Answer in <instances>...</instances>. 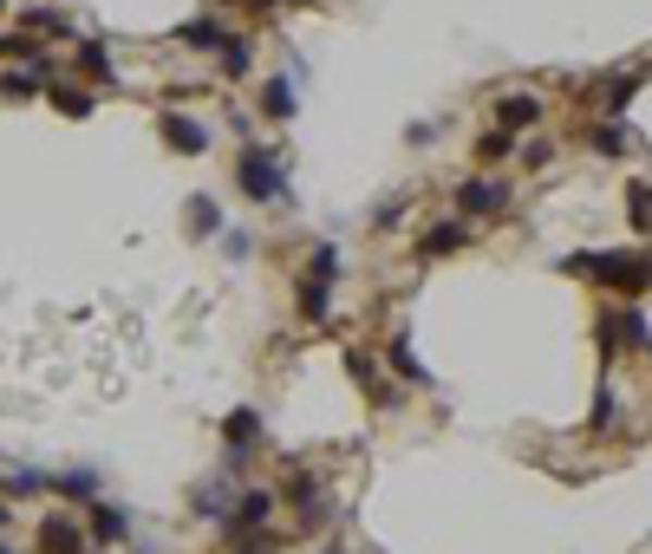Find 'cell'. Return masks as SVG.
<instances>
[{
    "instance_id": "obj_1",
    "label": "cell",
    "mask_w": 652,
    "mask_h": 554,
    "mask_svg": "<svg viewBox=\"0 0 652 554\" xmlns=\"http://www.w3.org/2000/svg\"><path fill=\"white\" fill-rule=\"evenodd\" d=\"M562 274H581V281H594V287H607V294H627V300L652 294V255H640V248H607V255H562Z\"/></svg>"
},
{
    "instance_id": "obj_2",
    "label": "cell",
    "mask_w": 652,
    "mask_h": 554,
    "mask_svg": "<svg viewBox=\"0 0 652 554\" xmlns=\"http://www.w3.org/2000/svg\"><path fill=\"white\" fill-rule=\"evenodd\" d=\"M235 176H242V196H248V202H287V176H281V157H274V150L242 144Z\"/></svg>"
},
{
    "instance_id": "obj_3",
    "label": "cell",
    "mask_w": 652,
    "mask_h": 554,
    "mask_svg": "<svg viewBox=\"0 0 652 554\" xmlns=\"http://www.w3.org/2000/svg\"><path fill=\"white\" fill-rule=\"evenodd\" d=\"M157 137L176 150V157H209V144H216V131L202 124V118H183V111H157Z\"/></svg>"
},
{
    "instance_id": "obj_4",
    "label": "cell",
    "mask_w": 652,
    "mask_h": 554,
    "mask_svg": "<svg viewBox=\"0 0 652 554\" xmlns=\"http://www.w3.org/2000/svg\"><path fill=\"white\" fill-rule=\"evenodd\" d=\"M333 281L340 274H327V268H300V281H294V307H300V320H313V327H327V313H333Z\"/></svg>"
},
{
    "instance_id": "obj_5",
    "label": "cell",
    "mask_w": 652,
    "mask_h": 554,
    "mask_svg": "<svg viewBox=\"0 0 652 554\" xmlns=\"http://www.w3.org/2000/svg\"><path fill=\"white\" fill-rule=\"evenodd\" d=\"M287 503H294V516H300L307 529H327V522H333V503H327V483H320L313 470H294V477H287Z\"/></svg>"
},
{
    "instance_id": "obj_6",
    "label": "cell",
    "mask_w": 652,
    "mask_h": 554,
    "mask_svg": "<svg viewBox=\"0 0 652 554\" xmlns=\"http://www.w3.org/2000/svg\"><path fill=\"white\" fill-rule=\"evenodd\" d=\"M274 509H281V496L274 490H242L235 496V509H229V522H222V535L235 542V535H255V529H268L274 522Z\"/></svg>"
},
{
    "instance_id": "obj_7",
    "label": "cell",
    "mask_w": 652,
    "mask_h": 554,
    "mask_svg": "<svg viewBox=\"0 0 652 554\" xmlns=\"http://www.w3.org/2000/svg\"><path fill=\"white\" fill-rule=\"evenodd\" d=\"M509 209V183L503 176H464V189H457V216L470 222V216H503Z\"/></svg>"
},
{
    "instance_id": "obj_8",
    "label": "cell",
    "mask_w": 652,
    "mask_h": 554,
    "mask_svg": "<svg viewBox=\"0 0 652 554\" xmlns=\"http://www.w3.org/2000/svg\"><path fill=\"white\" fill-rule=\"evenodd\" d=\"M222 444H229V451H222V457H229V470H242V464L255 457V444H261V411H255V405L229 411V418H222Z\"/></svg>"
},
{
    "instance_id": "obj_9",
    "label": "cell",
    "mask_w": 652,
    "mask_h": 554,
    "mask_svg": "<svg viewBox=\"0 0 652 554\" xmlns=\"http://www.w3.org/2000/svg\"><path fill=\"white\" fill-rule=\"evenodd\" d=\"M46 78H52V59L13 65V72H0V98L7 104H33V98H46Z\"/></svg>"
},
{
    "instance_id": "obj_10",
    "label": "cell",
    "mask_w": 652,
    "mask_h": 554,
    "mask_svg": "<svg viewBox=\"0 0 652 554\" xmlns=\"http://www.w3.org/2000/svg\"><path fill=\"white\" fill-rule=\"evenodd\" d=\"M346 372H353V385H359V392H372V405H379V411H392V405H398V385H392V379H379V366H372V353H366V346H346Z\"/></svg>"
},
{
    "instance_id": "obj_11",
    "label": "cell",
    "mask_w": 652,
    "mask_h": 554,
    "mask_svg": "<svg viewBox=\"0 0 652 554\" xmlns=\"http://www.w3.org/2000/svg\"><path fill=\"white\" fill-rule=\"evenodd\" d=\"M235 33H229V20L222 13H196V20H183L176 26V46H189V52H222Z\"/></svg>"
},
{
    "instance_id": "obj_12",
    "label": "cell",
    "mask_w": 652,
    "mask_h": 554,
    "mask_svg": "<svg viewBox=\"0 0 652 554\" xmlns=\"http://www.w3.org/2000/svg\"><path fill=\"white\" fill-rule=\"evenodd\" d=\"M464 242H470V222L451 216V222H431V229L418 235V255H425V261H444V255H457Z\"/></svg>"
},
{
    "instance_id": "obj_13",
    "label": "cell",
    "mask_w": 652,
    "mask_h": 554,
    "mask_svg": "<svg viewBox=\"0 0 652 554\" xmlns=\"http://www.w3.org/2000/svg\"><path fill=\"white\" fill-rule=\"evenodd\" d=\"M85 542H91V535H85L72 516H46V522H39V554H85Z\"/></svg>"
},
{
    "instance_id": "obj_14",
    "label": "cell",
    "mask_w": 652,
    "mask_h": 554,
    "mask_svg": "<svg viewBox=\"0 0 652 554\" xmlns=\"http://www.w3.org/2000/svg\"><path fill=\"white\" fill-rule=\"evenodd\" d=\"M46 104H52L59 118H91V111H98V91H78L72 78H46Z\"/></svg>"
},
{
    "instance_id": "obj_15",
    "label": "cell",
    "mask_w": 652,
    "mask_h": 554,
    "mask_svg": "<svg viewBox=\"0 0 652 554\" xmlns=\"http://www.w3.org/2000/svg\"><path fill=\"white\" fill-rule=\"evenodd\" d=\"M255 104H261V118H274V124H287V118L300 111V91H294V78H261V91H255Z\"/></svg>"
},
{
    "instance_id": "obj_16",
    "label": "cell",
    "mask_w": 652,
    "mask_h": 554,
    "mask_svg": "<svg viewBox=\"0 0 652 554\" xmlns=\"http://www.w3.org/2000/svg\"><path fill=\"white\" fill-rule=\"evenodd\" d=\"M640 85H647V65H633V72H607V91H601V111L607 118H620L633 98H640Z\"/></svg>"
},
{
    "instance_id": "obj_17",
    "label": "cell",
    "mask_w": 652,
    "mask_h": 554,
    "mask_svg": "<svg viewBox=\"0 0 652 554\" xmlns=\"http://www.w3.org/2000/svg\"><path fill=\"white\" fill-rule=\"evenodd\" d=\"M536 118H542V98H536V91H503V98H496V124H503V131H529Z\"/></svg>"
},
{
    "instance_id": "obj_18",
    "label": "cell",
    "mask_w": 652,
    "mask_h": 554,
    "mask_svg": "<svg viewBox=\"0 0 652 554\" xmlns=\"http://www.w3.org/2000/svg\"><path fill=\"white\" fill-rule=\"evenodd\" d=\"M385 366H392V379H398V385H431V372L418 366V353H411V340H405V333H392V340H385Z\"/></svg>"
},
{
    "instance_id": "obj_19",
    "label": "cell",
    "mask_w": 652,
    "mask_h": 554,
    "mask_svg": "<svg viewBox=\"0 0 652 554\" xmlns=\"http://www.w3.org/2000/svg\"><path fill=\"white\" fill-rule=\"evenodd\" d=\"M78 72L98 85V91H111L118 85V65H111V52H104V39H78Z\"/></svg>"
},
{
    "instance_id": "obj_20",
    "label": "cell",
    "mask_w": 652,
    "mask_h": 554,
    "mask_svg": "<svg viewBox=\"0 0 652 554\" xmlns=\"http://www.w3.org/2000/svg\"><path fill=\"white\" fill-rule=\"evenodd\" d=\"M633 144H640V137H633V131H627L620 118H601V124L588 131V150H594V157H627Z\"/></svg>"
},
{
    "instance_id": "obj_21",
    "label": "cell",
    "mask_w": 652,
    "mask_h": 554,
    "mask_svg": "<svg viewBox=\"0 0 652 554\" xmlns=\"http://www.w3.org/2000/svg\"><path fill=\"white\" fill-rule=\"evenodd\" d=\"M20 26H26L39 46H46V39H72V20H65L59 7H26V13H20Z\"/></svg>"
},
{
    "instance_id": "obj_22",
    "label": "cell",
    "mask_w": 652,
    "mask_h": 554,
    "mask_svg": "<svg viewBox=\"0 0 652 554\" xmlns=\"http://www.w3.org/2000/svg\"><path fill=\"white\" fill-rule=\"evenodd\" d=\"M216 59H222V78L235 85V78H248V72H255V39H248V33H235Z\"/></svg>"
},
{
    "instance_id": "obj_23",
    "label": "cell",
    "mask_w": 652,
    "mask_h": 554,
    "mask_svg": "<svg viewBox=\"0 0 652 554\" xmlns=\"http://www.w3.org/2000/svg\"><path fill=\"white\" fill-rule=\"evenodd\" d=\"M183 229L202 242V235H216V229H222V209H216L209 196H189V202H183Z\"/></svg>"
},
{
    "instance_id": "obj_24",
    "label": "cell",
    "mask_w": 652,
    "mask_h": 554,
    "mask_svg": "<svg viewBox=\"0 0 652 554\" xmlns=\"http://www.w3.org/2000/svg\"><path fill=\"white\" fill-rule=\"evenodd\" d=\"M46 490L65 496V503H91V496H98V477H91V470H65V477H46Z\"/></svg>"
},
{
    "instance_id": "obj_25",
    "label": "cell",
    "mask_w": 652,
    "mask_h": 554,
    "mask_svg": "<svg viewBox=\"0 0 652 554\" xmlns=\"http://www.w3.org/2000/svg\"><path fill=\"white\" fill-rule=\"evenodd\" d=\"M196 516H202V522H216V529L229 522V483H222V477L196 490Z\"/></svg>"
},
{
    "instance_id": "obj_26",
    "label": "cell",
    "mask_w": 652,
    "mask_h": 554,
    "mask_svg": "<svg viewBox=\"0 0 652 554\" xmlns=\"http://www.w3.org/2000/svg\"><path fill=\"white\" fill-rule=\"evenodd\" d=\"M124 529H131V522H124V509H111V503H98V496H91V529H85V535H98V542H124Z\"/></svg>"
},
{
    "instance_id": "obj_27",
    "label": "cell",
    "mask_w": 652,
    "mask_h": 554,
    "mask_svg": "<svg viewBox=\"0 0 652 554\" xmlns=\"http://www.w3.org/2000/svg\"><path fill=\"white\" fill-rule=\"evenodd\" d=\"M0 59H20V65H33V59H46V46H39L26 26H13V33H0Z\"/></svg>"
},
{
    "instance_id": "obj_28",
    "label": "cell",
    "mask_w": 652,
    "mask_h": 554,
    "mask_svg": "<svg viewBox=\"0 0 652 554\" xmlns=\"http://www.w3.org/2000/svg\"><path fill=\"white\" fill-rule=\"evenodd\" d=\"M503 157H516V131H503V124H496V131H483V137H477V163H503Z\"/></svg>"
},
{
    "instance_id": "obj_29",
    "label": "cell",
    "mask_w": 652,
    "mask_h": 554,
    "mask_svg": "<svg viewBox=\"0 0 652 554\" xmlns=\"http://www.w3.org/2000/svg\"><path fill=\"white\" fill-rule=\"evenodd\" d=\"M627 216H633L640 235H652V183H633V189H627Z\"/></svg>"
},
{
    "instance_id": "obj_30",
    "label": "cell",
    "mask_w": 652,
    "mask_h": 554,
    "mask_svg": "<svg viewBox=\"0 0 652 554\" xmlns=\"http://www.w3.org/2000/svg\"><path fill=\"white\" fill-rule=\"evenodd\" d=\"M0 490H7V496H39V490H46V477H39V470H13Z\"/></svg>"
},
{
    "instance_id": "obj_31",
    "label": "cell",
    "mask_w": 652,
    "mask_h": 554,
    "mask_svg": "<svg viewBox=\"0 0 652 554\" xmlns=\"http://www.w3.org/2000/svg\"><path fill=\"white\" fill-rule=\"evenodd\" d=\"M614 398H620V392H614V385L601 379V392H594V424H601V431L614 424Z\"/></svg>"
},
{
    "instance_id": "obj_32",
    "label": "cell",
    "mask_w": 652,
    "mask_h": 554,
    "mask_svg": "<svg viewBox=\"0 0 652 554\" xmlns=\"http://www.w3.org/2000/svg\"><path fill=\"white\" fill-rule=\"evenodd\" d=\"M235 554H274V542L255 529V535H235Z\"/></svg>"
},
{
    "instance_id": "obj_33",
    "label": "cell",
    "mask_w": 652,
    "mask_h": 554,
    "mask_svg": "<svg viewBox=\"0 0 652 554\" xmlns=\"http://www.w3.org/2000/svg\"><path fill=\"white\" fill-rule=\"evenodd\" d=\"M222 255H229V261H248V235H242V229H235V235H222Z\"/></svg>"
},
{
    "instance_id": "obj_34",
    "label": "cell",
    "mask_w": 652,
    "mask_h": 554,
    "mask_svg": "<svg viewBox=\"0 0 652 554\" xmlns=\"http://www.w3.org/2000/svg\"><path fill=\"white\" fill-rule=\"evenodd\" d=\"M333 554H340V549H333Z\"/></svg>"
}]
</instances>
